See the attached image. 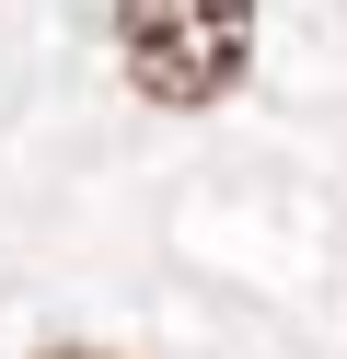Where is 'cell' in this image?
Here are the masks:
<instances>
[{
    "label": "cell",
    "mask_w": 347,
    "mask_h": 359,
    "mask_svg": "<svg viewBox=\"0 0 347 359\" xmlns=\"http://www.w3.org/2000/svg\"><path fill=\"white\" fill-rule=\"evenodd\" d=\"M35 359H104V348H35Z\"/></svg>",
    "instance_id": "obj_2"
},
{
    "label": "cell",
    "mask_w": 347,
    "mask_h": 359,
    "mask_svg": "<svg viewBox=\"0 0 347 359\" xmlns=\"http://www.w3.org/2000/svg\"><path fill=\"white\" fill-rule=\"evenodd\" d=\"M116 58L151 104L197 116V104L243 93L254 70V0H116Z\"/></svg>",
    "instance_id": "obj_1"
}]
</instances>
